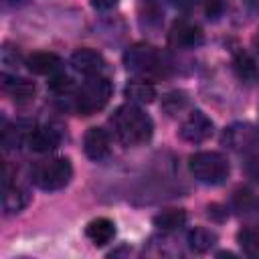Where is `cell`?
<instances>
[{
  "instance_id": "cell-1",
  "label": "cell",
  "mask_w": 259,
  "mask_h": 259,
  "mask_svg": "<svg viewBox=\"0 0 259 259\" xmlns=\"http://www.w3.org/2000/svg\"><path fill=\"white\" fill-rule=\"evenodd\" d=\"M111 123L123 146H142L154 134L152 117L134 103H123L113 111Z\"/></svg>"
},
{
  "instance_id": "cell-2",
  "label": "cell",
  "mask_w": 259,
  "mask_h": 259,
  "mask_svg": "<svg viewBox=\"0 0 259 259\" xmlns=\"http://www.w3.org/2000/svg\"><path fill=\"white\" fill-rule=\"evenodd\" d=\"M111 81L103 75H91L75 95V111L81 115H93L111 99Z\"/></svg>"
},
{
  "instance_id": "cell-3",
  "label": "cell",
  "mask_w": 259,
  "mask_h": 259,
  "mask_svg": "<svg viewBox=\"0 0 259 259\" xmlns=\"http://www.w3.org/2000/svg\"><path fill=\"white\" fill-rule=\"evenodd\" d=\"M188 168H190V174L202 182V184H210V186H217V184H223L227 178H229V162L223 154L219 152H196L188 158Z\"/></svg>"
},
{
  "instance_id": "cell-4",
  "label": "cell",
  "mask_w": 259,
  "mask_h": 259,
  "mask_svg": "<svg viewBox=\"0 0 259 259\" xmlns=\"http://www.w3.org/2000/svg\"><path fill=\"white\" fill-rule=\"evenodd\" d=\"M73 178V166L69 158H51L40 162L34 172H32V180L40 190H61L65 188Z\"/></svg>"
},
{
  "instance_id": "cell-5",
  "label": "cell",
  "mask_w": 259,
  "mask_h": 259,
  "mask_svg": "<svg viewBox=\"0 0 259 259\" xmlns=\"http://www.w3.org/2000/svg\"><path fill=\"white\" fill-rule=\"evenodd\" d=\"M123 65L127 67V71H134V73H144V75L156 73V75H160L162 69H164V59L154 47L138 42V45L130 47L123 53Z\"/></svg>"
},
{
  "instance_id": "cell-6",
  "label": "cell",
  "mask_w": 259,
  "mask_h": 259,
  "mask_svg": "<svg viewBox=\"0 0 259 259\" xmlns=\"http://www.w3.org/2000/svg\"><path fill=\"white\" fill-rule=\"evenodd\" d=\"M223 144L237 152H257L259 150V130L251 123H233L223 134Z\"/></svg>"
},
{
  "instance_id": "cell-7",
  "label": "cell",
  "mask_w": 259,
  "mask_h": 259,
  "mask_svg": "<svg viewBox=\"0 0 259 259\" xmlns=\"http://www.w3.org/2000/svg\"><path fill=\"white\" fill-rule=\"evenodd\" d=\"M212 136V121L206 113L200 109H194L180 125V138L190 142V144H200L206 142Z\"/></svg>"
},
{
  "instance_id": "cell-8",
  "label": "cell",
  "mask_w": 259,
  "mask_h": 259,
  "mask_svg": "<svg viewBox=\"0 0 259 259\" xmlns=\"http://www.w3.org/2000/svg\"><path fill=\"white\" fill-rule=\"evenodd\" d=\"M204 40V32L196 22L190 20H178L174 22L170 34H168V42L174 49H196L198 45H202Z\"/></svg>"
},
{
  "instance_id": "cell-9",
  "label": "cell",
  "mask_w": 259,
  "mask_h": 259,
  "mask_svg": "<svg viewBox=\"0 0 259 259\" xmlns=\"http://www.w3.org/2000/svg\"><path fill=\"white\" fill-rule=\"evenodd\" d=\"M83 150L87 154V158L95 160V162H101L109 156L111 152V142H109V134L103 130V127H89L85 132V138H83Z\"/></svg>"
},
{
  "instance_id": "cell-10",
  "label": "cell",
  "mask_w": 259,
  "mask_h": 259,
  "mask_svg": "<svg viewBox=\"0 0 259 259\" xmlns=\"http://www.w3.org/2000/svg\"><path fill=\"white\" fill-rule=\"evenodd\" d=\"M26 144H28L30 150H34L38 154H45V152L55 150L61 144V134L51 125H38V127L28 130Z\"/></svg>"
},
{
  "instance_id": "cell-11",
  "label": "cell",
  "mask_w": 259,
  "mask_h": 259,
  "mask_svg": "<svg viewBox=\"0 0 259 259\" xmlns=\"http://www.w3.org/2000/svg\"><path fill=\"white\" fill-rule=\"evenodd\" d=\"M71 63L77 71L85 73L87 77L101 75V71L105 69V59L95 49H77L71 57Z\"/></svg>"
},
{
  "instance_id": "cell-12",
  "label": "cell",
  "mask_w": 259,
  "mask_h": 259,
  "mask_svg": "<svg viewBox=\"0 0 259 259\" xmlns=\"http://www.w3.org/2000/svg\"><path fill=\"white\" fill-rule=\"evenodd\" d=\"M2 87L14 101H30L36 93L34 81L18 75H8V73L2 75Z\"/></svg>"
},
{
  "instance_id": "cell-13",
  "label": "cell",
  "mask_w": 259,
  "mask_h": 259,
  "mask_svg": "<svg viewBox=\"0 0 259 259\" xmlns=\"http://www.w3.org/2000/svg\"><path fill=\"white\" fill-rule=\"evenodd\" d=\"M85 235H87V239L95 247H103V245H107V243L113 241V237H115V225H113V221H109L105 217H99V219H93L87 225Z\"/></svg>"
},
{
  "instance_id": "cell-14",
  "label": "cell",
  "mask_w": 259,
  "mask_h": 259,
  "mask_svg": "<svg viewBox=\"0 0 259 259\" xmlns=\"http://www.w3.org/2000/svg\"><path fill=\"white\" fill-rule=\"evenodd\" d=\"M26 67L36 75H53L61 67V59L49 51H36L26 59Z\"/></svg>"
},
{
  "instance_id": "cell-15",
  "label": "cell",
  "mask_w": 259,
  "mask_h": 259,
  "mask_svg": "<svg viewBox=\"0 0 259 259\" xmlns=\"http://www.w3.org/2000/svg\"><path fill=\"white\" fill-rule=\"evenodd\" d=\"M30 200V194L26 188L22 186H16V184H10V186H4V192H2V208H4V214H14V212H20Z\"/></svg>"
},
{
  "instance_id": "cell-16",
  "label": "cell",
  "mask_w": 259,
  "mask_h": 259,
  "mask_svg": "<svg viewBox=\"0 0 259 259\" xmlns=\"http://www.w3.org/2000/svg\"><path fill=\"white\" fill-rule=\"evenodd\" d=\"M138 16H140V24L144 28H158L164 20L162 0H140Z\"/></svg>"
},
{
  "instance_id": "cell-17",
  "label": "cell",
  "mask_w": 259,
  "mask_h": 259,
  "mask_svg": "<svg viewBox=\"0 0 259 259\" xmlns=\"http://www.w3.org/2000/svg\"><path fill=\"white\" fill-rule=\"evenodd\" d=\"M123 93L134 103H152L156 97V87L146 79H132L125 85Z\"/></svg>"
},
{
  "instance_id": "cell-18",
  "label": "cell",
  "mask_w": 259,
  "mask_h": 259,
  "mask_svg": "<svg viewBox=\"0 0 259 259\" xmlns=\"http://www.w3.org/2000/svg\"><path fill=\"white\" fill-rule=\"evenodd\" d=\"M233 69L237 73V77L243 81V83H255L259 79V67L255 63V59L243 51H239L233 59Z\"/></svg>"
},
{
  "instance_id": "cell-19",
  "label": "cell",
  "mask_w": 259,
  "mask_h": 259,
  "mask_svg": "<svg viewBox=\"0 0 259 259\" xmlns=\"http://www.w3.org/2000/svg\"><path fill=\"white\" fill-rule=\"evenodd\" d=\"M217 239H219L217 233L210 231V229H206V227H194V229L188 231V237H186L190 249L196 251V253H206V251H210V249L214 247Z\"/></svg>"
},
{
  "instance_id": "cell-20",
  "label": "cell",
  "mask_w": 259,
  "mask_h": 259,
  "mask_svg": "<svg viewBox=\"0 0 259 259\" xmlns=\"http://www.w3.org/2000/svg\"><path fill=\"white\" fill-rule=\"evenodd\" d=\"M188 214L184 208H164L154 217V225L162 231H176L184 227Z\"/></svg>"
},
{
  "instance_id": "cell-21",
  "label": "cell",
  "mask_w": 259,
  "mask_h": 259,
  "mask_svg": "<svg viewBox=\"0 0 259 259\" xmlns=\"http://www.w3.org/2000/svg\"><path fill=\"white\" fill-rule=\"evenodd\" d=\"M239 245L241 249L249 255V257H255L259 259V229H243L239 235Z\"/></svg>"
},
{
  "instance_id": "cell-22",
  "label": "cell",
  "mask_w": 259,
  "mask_h": 259,
  "mask_svg": "<svg viewBox=\"0 0 259 259\" xmlns=\"http://www.w3.org/2000/svg\"><path fill=\"white\" fill-rule=\"evenodd\" d=\"M188 105V97L184 91H170L162 97V109L168 113V115H176L180 113L184 107Z\"/></svg>"
},
{
  "instance_id": "cell-23",
  "label": "cell",
  "mask_w": 259,
  "mask_h": 259,
  "mask_svg": "<svg viewBox=\"0 0 259 259\" xmlns=\"http://www.w3.org/2000/svg\"><path fill=\"white\" fill-rule=\"evenodd\" d=\"M49 87L55 91V93H59V95H69L71 91H73V87H75V81H73V77L71 75H67V73H53L51 75V79H49Z\"/></svg>"
},
{
  "instance_id": "cell-24",
  "label": "cell",
  "mask_w": 259,
  "mask_h": 259,
  "mask_svg": "<svg viewBox=\"0 0 259 259\" xmlns=\"http://www.w3.org/2000/svg\"><path fill=\"white\" fill-rule=\"evenodd\" d=\"M2 148L4 150H12L20 140H22V136H20V130L18 127H12V125H8L6 121L2 123Z\"/></svg>"
},
{
  "instance_id": "cell-25",
  "label": "cell",
  "mask_w": 259,
  "mask_h": 259,
  "mask_svg": "<svg viewBox=\"0 0 259 259\" xmlns=\"http://www.w3.org/2000/svg\"><path fill=\"white\" fill-rule=\"evenodd\" d=\"M20 63V57L16 53V49H10L8 45L2 49V65L4 67H18Z\"/></svg>"
},
{
  "instance_id": "cell-26",
  "label": "cell",
  "mask_w": 259,
  "mask_h": 259,
  "mask_svg": "<svg viewBox=\"0 0 259 259\" xmlns=\"http://www.w3.org/2000/svg\"><path fill=\"white\" fill-rule=\"evenodd\" d=\"M221 12H223V2L221 0H206V14H208V18L210 16L217 18V16H221Z\"/></svg>"
},
{
  "instance_id": "cell-27",
  "label": "cell",
  "mask_w": 259,
  "mask_h": 259,
  "mask_svg": "<svg viewBox=\"0 0 259 259\" xmlns=\"http://www.w3.org/2000/svg\"><path fill=\"white\" fill-rule=\"evenodd\" d=\"M172 4L180 10H192L198 4V0H172Z\"/></svg>"
},
{
  "instance_id": "cell-28",
  "label": "cell",
  "mask_w": 259,
  "mask_h": 259,
  "mask_svg": "<svg viewBox=\"0 0 259 259\" xmlns=\"http://www.w3.org/2000/svg\"><path fill=\"white\" fill-rule=\"evenodd\" d=\"M117 2H119V0H91V4H93L95 8H99V10H109V8H113Z\"/></svg>"
},
{
  "instance_id": "cell-29",
  "label": "cell",
  "mask_w": 259,
  "mask_h": 259,
  "mask_svg": "<svg viewBox=\"0 0 259 259\" xmlns=\"http://www.w3.org/2000/svg\"><path fill=\"white\" fill-rule=\"evenodd\" d=\"M8 2H10V4H12V6H16V4H24V2H26V0H8Z\"/></svg>"
},
{
  "instance_id": "cell-30",
  "label": "cell",
  "mask_w": 259,
  "mask_h": 259,
  "mask_svg": "<svg viewBox=\"0 0 259 259\" xmlns=\"http://www.w3.org/2000/svg\"><path fill=\"white\" fill-rule=\"evenodd\" d=\"M257 47H259V34H257Z\"/></svg>"
}]
</instances>
